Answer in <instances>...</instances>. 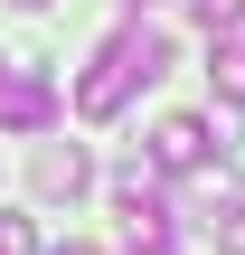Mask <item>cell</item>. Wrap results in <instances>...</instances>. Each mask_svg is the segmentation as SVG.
Returning <instances> with one entry per match:
<instances>
[{
  "instance_id": "obj_9",
  "label": "cell",
  "mask_w": 245,
  "mask_h": 255,
  "mask_svg": "<svg viewBox=\"0 0 245 255\" xmlns=\"http://www.w3.org/2000/svg\"><path fill=\"white\" fill-rule=\"evenodd\" d=\"M245 0H189V19H198V28H217V19H236Z\"/></svg>"
},
{
  "instance_id": "obj_3",
  "label": "cell",
  "mask_w": 245,
  "mask_h": 255,
  "mask_svg": "<svg viewBox=\"0 0 245 255\" xmlns=\"http://www.w3.org/2000/svg\"><path fill=\"white\" fill-rule=\"evenodd\" d=\"M113 208H123V227H132V237H170V189H161V170H151V161L113 170Z\"/></svg>"
},
{
  "instance_id": "obj_11",
  "label": "cell",
  "mask_w": 245,
  "mask_h": 255,
  "mask_svg": "<svg viewBox=\"0 0 245 255\" xmlns=\"http://www.w3.org/2000/svg\"><path fill=\"white\" fill-rule=\"evenodd\" d=\"M57 255H104V246H76V237H66V246H57Z\"/></svg>"
},
{
  "instance_id": "obj_8",
  "label": "cell",
  "mask_w": 245,
  "mask_h": 255,
  "mask_svg": "<svg viewBox=\"0 0 245 255\" xmlns=\"http://www.w3.org/2000/svg\"><path fill=\"white\" fill-rule=\"evenodd\" d=\"M217 255H245V208H217Z\"/></svg>"
},
{
  "instance_id": "obj_1",
  "label": "cell",
  "mask_w": 245,
  "mask_h": 255,
  "mask_svg": "<svg viewBox=\"0 0 245 255\" xmlns=\"http://www.w3.org/2000/svg\"><path fill=\"white\" fill-rule=\"evenodd\" d=\"M161 66H170V38H161V28H142V19L113 28V38L94 47V66L76 76V114H85V123H113V114L161 76Z\"/></svg>"
},
{
  "instance_id": "obj_7",
  "label": "cell",
  "mask_w": 245,
  "mask_h": 255,
  "mask_svg": "<svg viewBox=\"0 0 245 255\" xmlns=\"http://www.w3.org/2000/svg\"><path fill=\"white\" fill-rule=\"evenodd\" d=\"M0 255H38V227L28 218H0Z\"/></svg>"
},
{
  "instance_id": "obj_5",
  "label": "cell",
  "mask_w": 245,
  "mask_h": 255,
  "mask_svg": "<svg viewBox=\"0 0 245 255\" xmlns=\"http://www.w3.org/2000/svg\"><path fill=\"white\" fill-rule=\"evenodd\" d=\"M28 180H38V199H85V189H94V151H85V142H47Z\"/></svg>"
},
{
  "instance_id": "obj_2",
  "label": "cell",
  "mask_w": 245,
  "mask_h": 255,
  "mask_svg": "<svg viewBox=\"0 0 245 255\" xmlns=\"http://www.w3.org/2000/svg\"><path fill=\"white\" fill-rule=\"evenodd\" d=\"M208 161H217V142H208L198 114H161V123H151V170H161V180H198Z\"/></svg>"
},
{
  "instance_id": "obj_12",
  "label": "cell",
  "mask_w": 245,
  "mask_h": 255,
  "mask_svg": "<svg viewBox=\"0 0 245 255\" xmlns=\"http://www.w3.org/2000/svg\"><path fill=\"white\" fill-rule=\"evenodd\" d=\"M9 66H19V57H0V85H9Z\"/></svg>"
},
{
  "instance_id": "obj_13",
  "label": "cell",
  "mask_w": 245,
  "mask_h": 255,
  "mask_svg": "<svg viewBox=\"0 0 245 255\" xmlns=\"http://www.w3.org/2000/svg\"><path fill=\"white\" fill-rule=\"evenodd\" d=\"M123 9H151V0H123Z\"/></svg>"
},
{
  "instance_id": "obj_14",
  "label": "cell",
  "mask_w": 245,
  "mask_h": 255,
  "mask_svg": "<svg viewBox=\"0 0 245 255\" xmlns=\"http://www.w3.org/2000/svg\"><path fill=\"white\" fill-rule=\"evenodd\" d=\"M19 9H47V0H19Z\"/></svg>"
},
{
  "instance_id": "obj_4",
  "label": "cell",
  "mask_w": 245,
  "mask_h": 255,
  "mask_svg": "<svg viewBox=\"0 0 245 255\" xmlns=\"http://www.w3.org/2000/svg\"><path fill=\"white\" fill-rule=\"evenodd\" d=\"M0 123H9V132H47V123H57V85L38 76V57L9 66V85H0Z\"/></svg>"
},
{
  "instance_id": "obj_10",
  "label": "cell",
  "mask_w": 245,
  "mask_h": 255,
  "mask_svg": "<svg viewBox=\"0 0 245 255\" xmlns=\"http://www.w3.org/2000/svg\"><path fill=\"white\" fill-rule=\"evenodd\" d=\"M132 255H179V246H170V237H132Z\"/></svg>"
},
{
  "instance_id": "obj_6",
  "label": "cell",
  "mask_w": 245,
  "mask_h": 255,
  "mask_svg": "<svg viewBox=\"0 0 245 255\" xmlns=\"http://www.w3.org/2000/svg\"><path fill=\"white\" fill-rule=\"evenodd\" d=\"M208 85H217V104H245V9L208 28Z\"/></svg>"
}]
</instances>
